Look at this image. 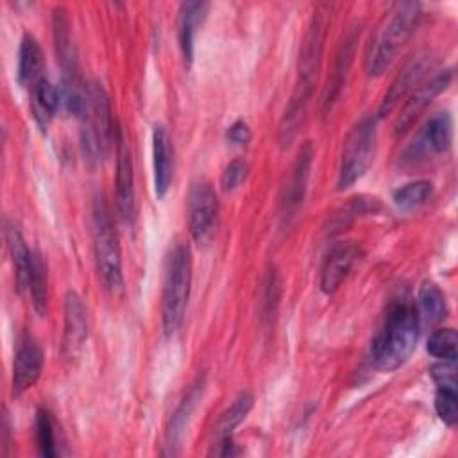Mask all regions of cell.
Here are the masks:
<instances>
[{"label": "cell", "mask_w": 458, "mask_h": 458, "mask_svg": "<svg viewBox=\"0 0 458 458\" xmlns=\"http://www.w3.org/2000/svg\"><path fill=\"white\" fill-rule=\"evenodd\" d=\"M419 333L420 315L417 306L408 293H399L390 301L383 324L370 345V358L376 369L390 372L406 363L415 351Z\"/></svg>", "instance_id": "obj_1"}, {"label": "cell", "mask_w": 458, "mask_h": 458, "mask_svg": "<svg viewBox=\"0 0 458 458\" xmlns=\"http://www.w3.org/2000/svg\"><path fill=\"white\" fill-rule=\"evenodd\" d=\"M324 32H326V20L324 13H317L311 20V25L304 36V43L299 54V73L297 82L293 88V93L290 97L288 107L283 114V120L279 123V143L290 145L295 138L304 116L306 109L313 93V86L317 81L320 57H322V47H324Z\"/></svg>", "instance_id": "obj_2"}, {"label": "cell", "mask_w": 458, "mask_h": 458, "mask_svg": "<svg viewBox=\"0 0 458 458\" xmlns=\"http://www.w3.org/2000/svg\"><path fill=\"white\" fill-rule=\"evenodd\" d=\"M420 20V4L403 2L395 4L388 16L383 20L381 27L376 32V38L367 54V73L381 75L394 63L399 50L413 34Z\"/></svg>", "instance_id": "obj_3"}, {"label": "cell", "mask_w": 458, "mask_h": 458, "mask_svg": "<svg viewBox=\"0 0 458 458\" xmlns=\"http://www.w3.org/2000/svg\"><path fill=\"white\" fill-rule=\"evenodd\" d=\"M191 284V252L186 243H175L165 261L161 292V322L166 336L182 324Z\"/></svg>", "instance_id": "obj_4"}, {"label": "cell", "mask_w": 458, "mask_h": 458, "mask_svg": "<svg viewBox=\"0 0 458 458\" xmlns=\"http://www.w3.org/2000/svg\"><path fill=\"white\" fill-rule=\"evenodd\" d=\"M93 249L98 274L107 290L113 293L122 292L123 274H122V252L118 245V236L113 227L109 209L102 197L93 202Z\"/></svg>", "instance_id": "obj_5"}, {"label": "cell", "mask_w": 458, "mask_h": 458, "mask_svg": "<svg viewBox=\"0 0 458 458\" xmlns=\"http://www.w3.org/2000/svg\"><path fill=\"white\" fill-rule=\"evenodd\" d=\"M376 120L377 118L367 116L360 120L347 134L344 141L340 170H338L340 190L352 186L370 168L376 154V141H377Z\"/></svg>", "instance_id": "obj_6"}, {"label": "cell", "mask_w": 458, "mask_h": 458, "mask_svg": "<svg viewBox=\"0 0 458 458\" xmlns=\"http://www.w3.org/2000/svg\"><path fill=\"white\" fill-rule=\"evenodd\" d=\"M82 120H84L82 141L88 156L91 159H98L106 156L111 147L113 122H111L107 93L98 82H91L88 86V109Z\"/></svg>", "instance_id": "obj_7"}, {"label": "cell", "mask_w": 458, "mask_h": 458, "mask_svg": "<svg viewBox=\"0 0 458 458\" xmlns=\"http://www.w3.org/2000/svg\"><path fill=\"white\" fill-rule=\"evenodd\" d=\"M218 199L209 182H195L188 195V224L191 238L200 245L208 243L216 229Z\"/></svg>", "instance_id": "obj_8"}, {"label": "cell", "mask_w": 458, "mask_h": 458, "mask_svg": "<svg viewBox=\"0 0 458 458\" xmlns=\"http://www.w3.org/2000/svg\"><path fill=\"white\" fill-rule=\"evenodd\" d=\"M453 81V70H442L437 75H433L429 81L420 82L408 97L403 111L397 116L395 122V134L406 132V129L411 127V123L420 116V113L431 104V100L440 95Z\"/></svg>", "instance_id": "obj_9"}, {"label": "cell", "mask_w": 458, "mask_h": 458, "mask_svg": "<svg viewBox=\"0 0 458 458\" xmlns=\"http://www.w3.org/2000/svg\"><path fill=\"white\" fill-rule=\"evenodd\" d=\"M116 211L123 222H131L134 215V177L132 159L123 136V131H116Z\"/></svg>", "instance_id": "obj_10"}, {"label": "cell", "mask_w": 458, "mask_h": 458, "mask_svg": "<svg viewBox=\"0 0 458 458\" xmlns=\"http://www.w3.org/2000/svg\"><path fill=\"white\" fill-rule=\"evenodd\" d=\"M358 256L360 245L356 242H338L331 247L320 272V288L324 293H335L340 288Z\"/></svg>", "instance_id": "obj_11"}, {"label": "cell", "mask_w": 458, "mask_h": 458, "mask_svg": "<svg viewBox=\"0 0 458 458\" xmlns=\"http://www.w3.org/2000/svg\"><path fill=\"white\" fill-rule=\"evenodd\" d=\"M43 369V351L38 342L25 336L16 349L13 361V392L20 395L29 390L39 377Z\"/></svg>", "instance_id": "obj_12"}, {"label": "cell", "mask_w": 458, "mask_h": 458, "mask_svg": "<svg viewBox=\"0 0 458 458\" xmlns=\"http://www.w3.org/2000/svg\"><path fill=\"white\" fill-rule=\"evenodd\" d=\"M88 338V317L82 299L75 292L64 297V329H63V352L75 356Z\"/></svg>", "instance_id": "obj_13"}, {"label": "cell", "mask_w": 458, "mask_h": 458, "mask_svg": "<svg viewBox=\"0 0 458 458\" xmlns=\"http://www.w3.org/2000/svg\"><path fill=\"white\" fill-rule=\"evenodd\" d=\"M152 165H154V190L163 199L170 188L174 174V148L172 140L163 125L152 131Z\"/></svg>", "instance_id": "obj_14"}, {"label": "cell", "mask_w": 458, "mask_h": 458, "mask_svg": "<svg viewBox=\"0 0 458 458\" xmlns=\"http://www.w3.org/2000/svg\"><path fill=\"white\" fill-rule=\"evenodd\" d=\"M428 68H429V64H428V61L424 57L410 61L404 66V70L395 77V81L392 82V86L386 91L385 98L381 100L379 109H377V118L388 114L404 97H408L422 82Z\"/></svg>", "instance_id": "obj_15"}, {"label": "cell", "mask_w": 458, "mask_h": 458, "mask_svg": "<svg viewBox=\"0 0 458 458\" xmlns=\"http://www.w3.org/2000/svg\"><path fill=\"white\" fill-rule=\"evenodd\" d=\"M453 140V120L447 111L433 114L420 131L419 140L415 141V154H442L449 148ZM413 154V156H415Z\"/></svg>", "instance_id": "obj_16"}, {"label": "cell", "mask_w": 458, "mask_h": 458, "mask_svg": "<svg viewBox=\"0 0 458 458\" xmlns=\"http://www.w3.org/2000/svg\"><path fill=\"white\" fill-rule=\"evenodd\" d=\"M311 159H313V147H311L310 141H306L302 145V148L299 150V154H297V159H295L293 168H292L290 181L286 184L284 200H283L284 216H292L297 211V208L301 206V202H302L306 182H308V175H310Z\"/></svg>", "instance_id": "obj_17"}, {"label": "cell", "mask_w": 458, "mask_h": 458, "mask_svg": "<svg viewBox=\"0 0 458 458\" xmlns=\"http://www.w3.org/2000/svg\"><path fill=\"white\" fill-rule=\"evenodd\" d=\"M43 68L45 59L39 43L30 34H25L18 54V82L32 91L45 79Z\"/></svg>", "instance_id": "obj_18"}, {"label": "cell", "mask_w": 458, "mask_h": 458, "mask_svg": "<svg viewBox=\"0 0 458 458\" xmlns=\"http://www.w3.org/2000/svg\"><path fill=\"white\" fill-rule=\"evenodd\" d=\"M208 4L206 2H184L179 9V21H177V34L179 45L182 50V57L191 63L193 59V45L195 34L202 20L206 18Z\"/></svg>", "instance_id": "obj_19"}, {"label": "cell", "mask_w": 458, "mask_h": 458, "mask_svg": "<svg viewBox=\"0 0 458 458\" xmlns=\"http://www.w3.org/2000/svg\"><path fill=\"white\" fill-rule=\"evenodd\" d=\"M7 243L14 265V274H16V283L20 292L29 295V277H30V267H32V250H29L21 233L14 224L7 225Z\"/></svg>", "instance_id": "obj_20"}, {"label": "cell", "mask_w": 458, "mask_h": 458, "mask_svg": "<svg viewBox=\"0 0 458 458\" xmlns=\"http://www.w3.org/2000/svg\"><path fill=\"white\" fill-rule=\"evenodd\" d=\"M30 93H32L30 106H32L34 120L41 129H47V125L52 122L57 109L61 107V91L50 81L43 79Z\"/></svg>", "instance_id": "obj_21"}, {"label": "cell", "mask_w": 458, "mask_h": 458, "mask_svg": "<svg viewBox=\"0 0 458 458\" xmlns=\"http://www.w3.org/2000/svg\"><path fill=\"white\" fill-rule=\"evenodd\" d=\"M29 295H30L34 310L43 317L47 313V302H48V274H47L45 259L41 258L39 252L32 254Z\"/></svg>", "instance_id": "obj_22"}, {"label": "cell", "mask_w": 458, "mask_h": 458, "mask_svg": "<svg viewBox=\"0 0 458 458\" xmlns=\"http://www.w3.org/2000/svg\"><path fill=\"white\" fill-rule=\"evenodd\" d=\"M419 315H422L426 320L429 322H438L447 315V302L445 297L442 293V290L435 284V283H422V286L419 288Z\"/></svg>", "instance_id": "obj_23"}, {"label": "cell", "mask_w": 458, "mask_h": 458, "mask_svg": "<svg viewBox=\"0 0 458 458\" xmlns=\"http://www.w3.org/2000/svg\"><path fill=\"white\" fill-rule=\"evenodd\" d=\"M431 193H433V184L426 179H417L401 186L394 193V202L399 209L411 211L422 206L431 197Z\"/></svg>", "instance_id": "obj_24"}, {"label": "cell", "mask_w": 458, "mask_h": 458, "mask_svg": "<svg viewBox=\"0 0 458 458\" xmlns=\"http://www.w3.org/2000/svg\"><path fill=\"white\" fill-rule=\"evenodd\" d=\"M252 408V395L243 392L236 397V401L222 413V417L216 422V435L218 437H229L234 428L247 417V413Z\"/></svg>", "instance_id": "obj_25"}, {"label": "cell", "mask_w": 458, "mask_h": 458, "mask_svg": "<svg viewBox=\"0 0 458 458\" xmlns=\"http://www.w3.org/2000/svg\"><path fill=\"white\" fill-rule=\"evenodd\" d=\"M456 344H458L456 331L453 327H442L429 336L426 349L435 358L456 361Z\"/></svg>", "instance_id": "obj_26"}, {"label": "cell", "mask_w": 458, "mask_h": 458, "mask_svg": "<svg viewBox=\"0 0 458 458\" xmlns=\"http://www.w3.org/2000/svg\"><path fill=\"white\" fill-rule=\"evenodd\" d=\"M36 442L38 449L43 456H55V437H54V424L50 415L45 410H39L36 415Z\"/></svg>", "instance_id": "obj_27"}, {"label": "cell", "mask_w": 458, "mask_h": 458, "mask_svg": "<svg viewBox=\"0 0 458 458\" xmlns=\"http://www.w3.org/2000/svg\"><path fill=\"white\" fill-rule=\"evenodd\" d=\"M435 410L438 417L447 424L454 426L458 420V404H456V390L438 388L435 394Z\"/></svg>", "instance_id": "obj_28"}, {"label": "cell", "mask_w": 458, "mask_h": 458, "mask_svg": "<svg viewBox=\"0 0 458 458\" xmlns=\"http://www.w3.org/2000/svg\"><path fill=\"white\" fill-rule=\"evenodd\" d=\"M249 166L243 159H233L231 163H227V166L222 172L220 177V184L224 188V191H233L236 190L247 177Z\"/></svg>", "instance_id": "obj_29"}, {"label": "cell", "mask_w": 458, "mask_h": 458, "mask_svg": "<svg viewBox=\"0 0 458 458\" xmlns=\"http://www.w3.org/2000/svg\"><path fill=\"white\" fill-rule=\"evenodd\" d=\"M429 376L438 388L456 390V365L451 360H442L429 369Z\"/></svg>", "instance_id": "obj_30"}, {"label": "cell", "mask_w": 458, "mask_h": 458, "mask_svg": "<svg viewBox=\"0 0 458 458\" xmlns=\"http://www.w3.org/2000/svg\"><path fill=\"white\" fill-rule=\"evenodd\" d=\"M227 140L234 145H247L250 141V129L243 120H236L227 129Z\"/></svg>", "instance_id": "obj_31"}]
</instances>
